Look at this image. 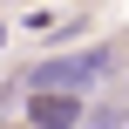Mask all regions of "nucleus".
Wrapping results in <instances>:
<instances>
[{"mask_svg":"<svg viewBox=\"0 0 129 129\" xmlns=\"http://www.w3.org/2000/svg\"><path fill=\"white\" fill-rule=\"evenodd\" d=\"M122 129H129V122H122Z\"/></svg>","mask_w":129,"mask_h":129,"instance_id":"3","label":"nucleus"},{"mask_svg":"<svg viewBox=\"0 0 129 129\" xmlns=\"http://www.w3.org/2000/svg\"><path fill=\"white\" fill-rule=\"evenodd\" d=\"M88 129H122V109H82Z\"/></svg>","mask_w":129,"mask_h":129,"instance_id":"2","label":"nucleus"},{"mask_svg":"<svg viewBox=\"0 0 129 129\" xmlns=\"http://www.w3.org/2000/svg\"><path fill=\"white\" fill-rule=\"evenodd\" d=\"M27 122H34V129H75V122H82V95L41 88V95H27Z\"/></svg>","mask_w":129,"mask_h":129,"instance_id":"1","label":"nucleus"}]
</instances>
